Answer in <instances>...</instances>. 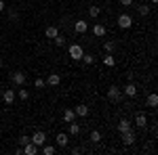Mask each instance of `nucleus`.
Listing matches in <instances>:
<instances>
[{
  "instance_id": "nucleus-1",
  "label": "nucleus",
  "mask_w": 158,
  "mask_h": 155,
  "mask_svg": "<svg viewBox=\"0 0 158 155\" xmlns=\"http://www.w3.org/2000/svg\"><path fill=\"white\" fill-rule=\"evenodd\" d=\"M68 52H70V59H74V61H80V59H82V55H85V48L80 46V44H70Z\"/></svg>"
},
{
  "instance_id": "nucleus-2",
  "label": "nucleus",
  "mask_w": 158,
  "mask_h": 155,
  "mask_svg": "<svg viewBox=\"0 0 158 155\" xmlns=\"http://www.w3.org/2000/svg\"><path fill=\"white\" fill-rule=\"evenodd\" d=\"M108 99L112 101V103H120V101H122V90L118 88V86L112 84V86L108 88Z\"/></svg>"
},
{
  "instance_id": "nucleus-3",
  "label": "nucleus",
  "mask_w": 158,
  "mask_h": 155,
  "mask_svg": "<svg viewBox=\"0 0 158 155\" xmlns=\"http://www.w3.org/2000/svg\"><path fill=\"white\" fill-rule=\"evenodd\" d=\"M116 23H118V27H120V29H129V27L133 25V17H131L129 13H122L120 17H118V21H116Z\"/></svg>"
},
{
  "instance_id": "nucleus-4",
  "label": "nucleus",
  "mask_w": 158,
  "mask_h": 155,
  "mask_svg": "<svg viewBox=\"0 0 158 155\" xmlns=\"http://www.w3.org/2000/svg\"><path fill=\"white\" fill-rule=\"evenodd\" d=\"M11 82L15 84V86H23V84L27 82V73L25 72H13L11 73Z\"/></svg>"
},
{
  "instance_id": "nucleus-5",
  "label": "nucleus",
  "mask_w": 158,
  "mask_h": 155,
  "mask_svg": "<svg viewBox=\"0 0 158 155\" xmlns=\"http://www.w3.org/2000/svg\"><path fill=\"white\" fill-rule=\"evenodd\" d=\"M30 141L34 145H38V147H42V145L47 143V132H42V130H36L32 136H30Z\"/></svg>"
},
{
  "instance_id": "nucleus-6",
  "label": "nucleus",
  "mask_w": 158,
  "mask_h": 155,
  "mask_svg": "<svg viewBox=\"0 0 158 155\" xmlns=\"http://www.w3.org/2000/svg\"><path fill=\"white\" fill-rule=\"evenodd\" d=\"M120 141H122V145H127V147H131V145L137 141L135 138V132L133 130H127V132H120Z\"/></svg>"
},
{
  "instance_id": "nucleus-7",
  "label": "nucleus",
  "mask_w": 158,
  "mask_h": 155,
  "mask_svg": "<svg viewBox=\"0 0 158 155\" xmlns=\"http://www.w3.org/2000/svg\"><path fill=\"white\" fill-rule=\"evenodd\" d=\"M55 143H57V147L65 149V147L70 145V134H65V132H59V134L55 136Z\"/></svg>"
},
{
  "instance_id": "nucleus-8",
  "label": "nucleus",
  "mask_w": 158,
  "mask_h": 155,
  "mask_svg": "<svg viewBox=\"0 0 158 155\" xmlns=\"http://www.w3.org/2000/svg\"><path fill=\"white\" fill-rule=\"evenodd\" d=\"M122 96H129V99L137 96V86H135L133 82H127V86L122 88Z\"/></svg>"
},
{
  "instance_id": "nucleus-9",
  "label": "nucleus",
  "mask_w": 158,
  "mask_h": 155,
  "mask_svg": "<svg viewBox=\"0 0 158 155\" xmlns=\"http://www.w3.org/2000/svg\"><path fill=\"white\" fill-rule=\"evenodd\" d=\"M135 126H137V128H146L148 126V115L143 111H137V113H135Z\"/></svg>"
},
{
  "instance_id": "nucleus-10",
  "label": "nucleus",
  "mask_w": 158,
  "mask_h": 155,
  "mask_svg": "<svg viewBox=\"0 0 158 155\" xmlns=\"http://www.w3.org/2000/svg\"><path fill=\"white\" fill-rule=\"evenodd\" d=\"M21 149H23V155H36L38 151H40V147H38V145H34L32 141H30V143H25Z\"/></svg>"
},
{
  "instance_id": "nucleus-11",
  "label": "nucleus",
  "mask_w": 158,
  "mask_h": 155,
  "mask_svg": "<svg viewBox=\"0 0 158 155\" xmlns=\"http://www.w3.org/2000/svg\"><path fill=\"white\" fill-rule=\"evenodd\" d=\"M74 32H76V34H86V32H89V23H86L85 19H78V21L74 23Z\"/></svg>"
},
{
  "instance_id": "nucleus-12",
  "label": "nucleus",
  "mask_w": 158,
  "mask_h": 155,
  "mask_svg": "<svg viewBox=\"0 0 158 155\" xmlns=\"http://www.w3.org/2000/svg\"><path fill=\"white\" fill-rule=\"evenodd\" d=\"M91 32H93V36H95V38H103V36H106V25H103V23H95L93 27H91Z\"/></svg>"
},
{
  "instance_id": "nucleus-13",
  "label": "nucleus",
  "mask_w": 158,
  "mask_h": 155,
  "mask_svg": "<svg viewBox=\"0 0 158 155\" xmlns=\"http://www.w3.org/2000/svg\"><path fill=\"white\" fill-rule=\"evenodd\" d=\"M15 96H17L15 90H4V92H2V101H4L6 105H13V103H15Z\"/></svg>"
},
{
  "instance_id": "nucleus-14",
  "label": "nucleus",
  "mask_w": 158,
  "mask_h": 155,
  "mask_svg": "<svg viewBox=\"0 0 158 155\" xmlns=\"http://www.w3.org/2000/svg\"><path fill=\"white\" fill-rule=\"evenodd\" d=\"M74 111H76V118H86L91 109H89V105H85V103H82V105H78V107H74Z\"/></svg>"
},
{
  "instance_id": "nucleus-15",
  "label": "nucleus",
  "mask_w": 158,
  "mask_h": 155,
  "mask_svg": "<svg viewBox=\"0 0 158 155\" xmlns=\"http://www.w3.org/2000/svg\"><path fill=\"white\" fill-rule=\"evenodd\" d=\"M68 134H72V136H78V134H80V124H78L76 119L68 124Z\"/></svg>"
},
{
  "instance_id": "nucleus-16",
  "label": "nucleus",
  "mask_w": 158,
  "mask_h": 155,
  "mask_svg": "<svg viewBox=\"0 0 158 155\" xmlns=\"http://www.w3.org/2000/svg\"><path fill=\"white\" fill-rule=\"evenodd\" d=\"M57 34H59V27H57V25H49V27L44 29V36L49 38V40H53Z\"/></svg>"
},
{
  "instance_id": "nucleus-17",
  "label": "nucleus",
  "mask_w": 158,
  "mask_h": 155,
  "mask_svg": "<svg viewBox=\"0 0 158 155\" xmlns=\"http://www.w3.org/2000/svg\"><path fill=\"white\" fill-rule=\"evenodd\" d=\"M74 119H76V111H74V109H65V111H63V124H70Z\"/></svg>"
},
{
  "instance_id": "nucleus-18",
  "label": "nucleus",
  "mask_w": 158,
  "mask_h": 155,
  "mask_svg": "<svg viewBox=\"0 0 158 155\" xmlns=\"http://www.w3.org/2000/svg\"><path fill=\"white\" fill-rule=\"evenodd\" d=\"M47 84H49V86H59L61 84V76L59 73H51L49 78H47Z\"/></svg>"
},
{
  "instance_id": "nucleus-19",
  "label": "nucleus",
  "mask_w": 158,
  "mask_h": 155,
  "mask_svg": "<svg viewBox=\"0 0 158 155\" xmlns=\"http://www.w3.org/2000/svg\"><path fill=\"white\" fill-rule=\"evenodd\" d=\"M127 130H133V128H131V122L127 118H122L120 122H118V132H127Z\"/></svg>"
},
{
  "instance_id": "nucleus-20",
  "label": "nucleus",
  "mask_w": 158,
  "mask_h": 155,
  "mask_svg": "<svg viewBox=\"0 0 158 155\" xmlns=\"http://www.w3.org/2000/svg\"><path fill=\"white\" fill-rule=\"evenodd\" d=\"M40 151H42V153L44 155H55V151H57V149H55V147H53V145H42V147H40Z\"/></svg>"
},
{
  "instance_id": "nucleus-21",
  "label": "nucleus",
  "mask_w": 158,
  "mask_h": 155,
  "mask_svg": "<svg viewBox=\"0 0 158 155\" xmlns=\"http://www.w3.org/2000/svg\"><path fill=\"white\" fill-rule=\"evenodd\" d=\"M89 138H91V143H93V145L101 143V132H99V130H93V132H91V136H89Z\"/></svg>"
},
{
  "instance_id": "nucleus-22",
  "label": "nucleus",
  "mask_w": 158,
  "mask_h": 155,
  "mask_svg": "<svg viewBox=\"0 0 158 155\" xmlns=\"http://www.w3.org/2000/svg\"><path fill=\"white\" fill-rule=\"evenodd\" d=\"M137 13H139L141 17H148V15H150V6H148V4H137Z\"/></svg>"
},
{
  "instance_id": "nucleus-23",
  "label": "nucleus",
  "mask_w": 158,
  "mask_h": 155,
  "mask_svg": "<svg viewBox=\"0 0 158 155\" xmlns=\"http://www.w3.org/2000/svg\"><path fill=\"white\" fill-rule=\"evenodd\" d=\"M80 61H82L85 65H93V63H95V55H89V52H85Z\"/></svg>"
},
{
  "instance_id": "nucleus-24",
  "label": "nucleus",
  "mask_w": 158,
  "mask_h": 155,
  "mask_svg": "<svg viewBox=\"0 0 158 155\" xmlns=\"http://www.w3.org/2000/svg\"><path fill=\"white\" fill-rule=\"evenodd\" d=\"M103 65H108V67H114V65H116V59L112 57V52H108V55L103 57Z\"/></svg>"
},
{
  "instance_id": "nucleus-25",
  "label": "nucleus",
  "mask_w": 158,
  "mask_h": 155,
  "mask_svg": "<svg viewBox=\"0 0 158 155\" xmlns=\"http://www.w3.org/2000/svg\"><path fill=\"white\" fill-rule=\"evenodd\" d=\"M6 15H9V21H13V23H17V21H19V13L15 11V9H9Z\"/></svg>"
},
{
  "instance_id": "nucleus-26",
  "label": "nucleus",
  "mask_w": 158,
  "mask_h": 155,
  "mask_svg": "<svg viewBox=\"0 0 158 155\" xmlns=\"http://www.w3.org/2000/svg\"><path fill=\"white\" fill-rule=\"evenodd\" d=\"M146 103H148V107H156V105H158V95H154V92H152V95L148 96Z\"/></svg>"
},
{
  "instance_id": "nucleus-27",
  "label": "nucleus",
  "mask_w": 158,
  "mask_h": 155,
  "mask_svg": "<svg viewBox=\"0 0 158 155\" xmlns=\"http://www.w3.org/2000/svg\"><path fill=\"white\" fill-rule=\"evenodd\" d=\"M53 42H55V46H65V38L61 36V34H57V36L53 38Z\"/></svg>"
},
{
  "instance_id": "nucleus-28",
  "label": "nucleus",
  "mask_w": 158,
  "mask_h": 155,
  "mask_svg": "<svg viewBox=\"0 0 158 155\" xmlns=\"http://www.w3.org/2000/svg\"><path fill=\"white\" fill-rule=\"evenodd\" d=\"M99 13H101L99 6H89V17H93V19H95V17H99Z\"/></svg>"
},
{
  "instance_id": "nucleus-29",
  "label": "nucleus",
  "mask_w": 158,
  "mask_h": 155,
  "mask_svg": "<svg viewBox=\"0 0 158 155\" xmlns=\"http://www.w3.org/2000/svg\"><path fill=\"white\" fill-rule=\"evenodd\" d=\"M103 48H106V52H114V48H116V42H114V40H108V42L103 44Z\"/></svg>"
},
{
  "instance_id": "nucleus-30",
  "label": "nucleus",
  "mask_w": 158,
  "mask_h": 155,
  "mask_svg": "<svg viewBox=\"0 0 158 155\" xmlns=\"http://www.w3.org/2000/svg\"><path fill=\"white\" fill-rule=\"evenodd\" d=\"M17 96H19L21 101H27V99H30V92H27V90H19V92H17Z\"/></svg>"
},
{
  "instance_id": "nucleus-31",
  "label": "nucleus",
  "mask_w": 158,
  "mask_h": 155,
  "mask_svg": "<svg viewBox=\"0 0 158 155\" xmlns=\"http://www.w3.org/2000/svg\"><path fill=\"white\" fill-rule=\"evenodd\" d=\"M25 143H30V136H27V134H21V136H19V147H23Z\"/></svg>"
},
{
  "instance_id": "nucleus-32",
  "label": "nucleus",
  "mask_w": 158,
  "mask_h": 155,
  "mask_svg": "<svg viewBox=\"0 0 158 155\" xmlns=\"http://www.w3.org/2000/svg\"><path fill=\"white\" fill-rule=\"evenodd\" d=\"M34 86H36V88H44V80H42V78H36Z\"/></svg>"
},
{
  "instance_id": "nucleus-33",
  "label": "nucleus",
  "mask_w": 158,
  "mask_h": 155,
  "mask_svg": "<svg viewBox=\"0 0 158 155\" xmlns=\"http://www.w3.org/2000/svg\"><path fill=\"white\" fill-rule=\"evenodd\" d=\"M120 2V6H131L133 4V0H118Z\"/></svg>"
},
{
  "instance_id": "nucleus-34",
  "label": "nucleus",
  "mask_w": 158,
  "mask_h": 155,
  "mask_svg": "<svg viewBox=\"0 0 158 155\" xmlns=\"http://www.w3.org/2000/svg\"><path fill=\"white\" fill-rule=\"evenodd\" d=\"M72 153H74V155H78V153H82V149H80V147H74Z\"/></svg>"
},
{
  "instance_id": "nucleus-35",
  "label": "nucleus",
  "mask_w": 158,
  "mask_h": 155,
  "mask_svg": "<svg viewBox=\"0 0 158 155\" xmlns=\"http://www.w3.org/2000/svg\"><path fill=\"white\" fill-rule=\"evenodd\" d=\"M4 9H6V4H4V0H0V13L4 11Z\"/></svg>"
},
{
  "instance_id": "nucleus-36",
  "label": "nucleus",
  "mask_w": 158,
  "mask_h": 155,
  "mask_svg": "<svg viewBox=\"0 0 158 155\" xmlns=\"http://www.w3.org/2000/svg\"><path fill=\"white\" fill-rule=\"evenodd\" d=\"M156 2H158V0H150V4H156Z\"/></svg>"
},
{
  "instance_id": "nucleus-37",
  "label": "nucleus",
  "mask_w": 158,
  "mask_h": 155,
  "mask_svg": "<svg viewBox=\"0 0 158 155\" xmlns=\"http://www.w3.org/2000/svg\"><path fill=\"white\" fill-rule=\"evenodd\" d=\"M0 67H2V57H0Z\"/></svg>"
}]
</instances>
